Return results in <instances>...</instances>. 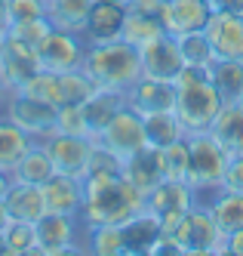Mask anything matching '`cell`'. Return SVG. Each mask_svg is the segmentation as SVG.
I'll return each instance as SVG.
<instances>
[{"mask_svg": "<svg viewBox=\"0 0 243 256\" xmlns=\"http://www.w3.org/2000/svg\"><path fill=\"white\" fill-rule=\"evenodd\" d=\"M210 133L228 154H243V105L237 99L222 102Z\"/></svg>", "mask_w": 243, "mask_h": 256, "instance_id": "obj_19", "label": "cell"}, {"mask_svg": "<svg viewBox=\"0 0 243 256\" xmlns=\"http://www.w3.org/2000/svg\"><path fill=\"white\" fill-rule=\"evenodd\" d=\"M37 71H40L37 50L25 40H18L15 34H6L3 44H0V80L15 93V90H22Z\"/></svg>", "mask_w": 243, "mask_h": 256, "instance_id": "obj_11", "label": "cell"}, {"mask_svg": "<svg viewBox=\"0 0 243 256\" xmlns=\"http://www.w3.org/2000/svg\"><path fill=\"white\" fill-rule=\"evenodd\" d=\"M194 204H197L194 188L188 182H179V179H160L157 186L145 194V210L160 219L163 232H176V226L182 222L185 213Z\"/></svg>", "mask_w": 243, "mask_h": 256, "instance_id": "obj_6", "label": "cell"}, {"mask_svg": "<svg viewBox=\"0 0 243 256\" xmlns=\"http://www.w3.org/2000/svg\"><path fill=\"white\" fill-rule=\"evenodd\" d=\"M6 207L12 219H22V222H37L46 213V198L40 186H31V182H15L6 192Z\"/></svg>", "mask_w": 243, "mask_h": 256, "instance_id": "obj_21", "label": "cell"}, {"mask_svg": "<svg viewBox=\"0 0 243 256\" xmlns=\"http://www.w3.org/2000/svg\"><path fill=\"white\" fill-rule=\"evenodd\" d=\"M9 12H12V25L15 22L43 19L46 16V0H9Z\"/></svg>", "mask_w": 243, "mask_h": 256, "instance_id": "obj_39", "label": "cell"}, {"mask_svg": "<svg viewBox=\"0 0 243 256\" xmlns=\"http://www.w3.org/2000/svg\"><path fill=\"white\" fill-rule=\"evenodd\" d=\"M49 31H52V22L43 16V19H31V22H15L9 34H15L18 40H25V44H31V46L37 50V46L43 44V38H46Z\"/></svg>", "mask_w": 243, "mask_h": 256, "instance_id": "obj_38", "label": "cell"}, {"mask_svg": "<svg viewBox=\"0 0 243 256\" xmlns=\"http://www.w3.org/2000/svg\"><path fill=\"white\" fill-rule=\"evenodd\" d=\"M0 256H6V241H3V234H0Z\"/></svg>", "mask_w": 243, "mask_h": 256, "instance_id": "obj_49", "label": "cell"}, {"mask_svg": "<svg viewBox=\"0 0 243 256\" xmlns=\"http://www.w3.org/2000/svg\"><path fill=\"white\" fill-rule=\"evenodd\" d=\"M99 145H105L108 152H114L120 160H126L129 154L142 152L148 145V136H145V120L139 112H133L129 105H123L120 112L114 114V120H111L105 130L99 133L96 139Z\"/></svg>", "mask_w": 243, "mask_h": 256, "instance_id": "obj_10", "label": "cell"}, {"mask_svg": "<svg viewBox=\"0 0 243 256\" xmlns=\"http://www.w3.org/2000/svg\"><path fill=\"white\" fill-rule=\"evenodd\" d=\"M163 253L185 256V250H182V244H179V238H176L173 232H160V238L154 241V247H151V253H148V256H163Z\"/></svg>", "mask_w": 243, "mask_h": 256, "instance_id": "obj_41", "label": "cell"}, {"mask_svg": "<svg viewBox=\"0 0 243 256\" xmlns=\"http://www.w3.org/2000/svg\"><path fill=\"white\" fill-rule=\"evenodd\" d=\"M123 16H126L123 4H114V0H96V6H92V12H89V22L83 28V40L86 44L117 40L120 28H123Z\"/></svg>", "mask_w": 243, "mask_h": 256, "instance_id": "obj_18", "label": "cell"}, {"mask_svg": "<svg viewBox=\"0 0 243 256\" xmlns=\"http://www.w3.org/2000/svg\"><path fill=\"white\" fill-rule=\"evenodd\" d=\"M126 10H133V12H145V16H157V19H160L163 0H126Z\"/></svg>", "mask_w": 243, "mask_h": 256, "instance_id": "obj_42", "label": "cell"}, {"mask_svg": "<svg viewBox=\"0 0 243 256\" xmlns=\"http://www.w3.org/2000/svg\"><path fill=\"white\" fill-rule=\"evenodd\" d=\"M52 176H55V167H52L49 152L43 148V142H34L22 154V160L12 167V179L15 182H31V186H43Z\"/></svg>", "mask_w": 243, "mask_h": 256, "instance_id": "obj_25", "label": "cell"}, {"mask_svg": "<svg viewBox=\"0 0 243 256\" xmlns=\"http://www.w3.org/2000/svg\"><path fill=\"white\" fill-rule=\"evenodd\" d=\"M213 10L219 12H234V16H243V0H210Z\"/></svg>", "mask_w": 243, "mask_h": 256, "instance_id": "obj_45", "label": "cell"}, {"mask_svg": "<svg viewBox=\"0 0 243 256\" xmlns=\"http://www.w3.org/2000/svg\"><path fill=\"white\" fill-rule=\"evenodd\" d=\"M176 40H179L185 65H191V68H210L216 62V52H213V44L207 38V31H191V34H182V38H176Z\"/></svg>", "mask_w": 243, "mask_h": 256, "instance_id": "obj_32", "label": "cell"}, {"mask_svg": "<svg viewBox=\"0 0 243 256\" xmlns=\"http://www.w3.org/2000/svg\"><path fill=\"white\" fill-rule=\"evenodd\" d=\"M237 102H240V105H243V90H240V96H237Z\"/></svg>", "mask_w": 243, "mask_h": 256, "instance_id": "obj_50", "label": "cell"}, {"mask_svg": "<svg viewBox=\"0 0 243 256\" xmlns=\"http://www.w3.org/2000/svg\"><path fill=\"white\" fill-rule=\"evenodd\" d=\"M99 84L92 80L83 68H74V71H65L62 74V105L71 102V105H83L86 99L96 96Z\"/></svg>", "mask_w": 243, "mask_h": 256, "instance_id": "obj_35", "label": "cell"}, {"mask_svg": "<svg viewBox=\"0 0 243 256\" xmlns=\"http://www.w3.org/2000/svg\"><path fill=\"white\" fill-rule=\"evenodd\" d=\"M222 93L213 86L207 68H191L185 65V71L176 80V114L185 126V136L191 133H210V126L222 108Z\"/></svg>", "mask_w": 243, "mask_h": 256, "instance_id": "obj_2", "label": "cell"}, {"mask_svg": "<svg viewBox=\"0 0 243 256\" xmlns=\"http://www.w3.org/2000/svg\"><path fill=\"white\" fill-rule=\"evenodd\" d=\"M203 31L213 44L216 59H243V16L213 10Z\"/></svg>", "mask_w": 243, "mask_h": 256, "instance_id": "obj_17", "label": "cell"}, {"mask_svg": "<svg viewBox=\"0 0 243 256\" xmlns=\"http://www.w3.org/2000/svg\"><path fill=\"white\" fill-rule=\"evenodd\" d=\"M126 105L142 118L157 112H176V84L142 74V80H136L126 90Z\"/></svg>", "mask_w": 243, "mask_h": 256, "instance_id": "obj_15", "label": "cell"}, {"mask_svg": "<svg viewBox=\"0 0 243 256\" xmlns=\"http://www.w3.org/2000/svg\"><path fill=\"white\" fill-rule=\"evenodd\" d=\"M9 222H12V216H9V207H6V198H0V234L6 232Z\"/></svg>", "mask_w": 243, "mask_h": 256, "instance_id": "obj_46", "label": "cell"}, {"mask_svg": "<svg viewBox=\"0 0 243 256\" xmlns=\"http://www.w3.org/2000/svg\"><path fill=\"white\" fill-rule=\"evenodd\" d=\"M43 148L52 158L55 173H68V176H80L89 167L92 148H96V139L89 136H68V133H52L43 139Z\"/></svg>", "mask_w": 243, "mask_h": 256, "instance_id": "obj_12", "label": "cell"}, {"mask_svg": "<svg viewBox=\"0 0 243 256\" xmlns=\"http://www.w3.org/2000/svg\"><path fill=\"white\" fill-rule=\"evenodd\" d=\"M225 253H231V256H243V228L225 234Z\"/></svg>", "mask_w": 243, "mask_h": 256, "instance_id": "obj_43", "label": "cell"}, {"mask_svg": "<svg viewBox=\"0 0 243 256\" xmlns=\"http://www.w3.org/2000/svg\"><path fill=\"white\" fill-rule=\"evenodd\" d=\"M83 56H86V40H83V34L62 31V28H52L46 38H43V44L37 46L40 68L55 71V74H65V71L83 68Z\"/></svg>", "mask_w": 243, "mask_h": 256, "instance_id": "obj_9", "label": "cell"}, {"mask_svg": "<svg viewBox=\"0 0 243 256\" xmlns=\"http://www.w3.org/2000/svg\"><path fill=\"white\" fill-rule=\"evenodd\" d=\"M92 6L96 0H46V19L52 22V28L83 34Z\"/></svg>", "mask_w": 243, "mask_h": 256, "instance_id": "obj_23", "label": "cell"}, {"mask_svg": "<svg viewBox=\"0 0 243 256\" xmlns=\"http://www.w3.org/2000/svg\"><path fill=\"white\" fill-rule=\"evenodd\" d=\"M55 112L59 108L49 105V102H40V99H34V96H25V93H15L9 96L6 102V118L18 126V130H25L34 142H43L46 136L55 133Z\"/></svg>", "mask_w": 243, "mask_h": 256, "instance_id": "obj_8", "label": "cell"}, {"mask_svg": "<svg viewBox=\"0 0 243 256\" xmlns=\"http://www.w3.org/2000/svg\"><path fill=\"white\" fill-rule=\"evenodd\" d=\"M145 136H148V145L154 148H166L179 139H185V126L179 120L176 112H157V114H145Z\"/></svg>", "mask_w": 243, "mask_h": 256, "instance_id": "obj_30", "label": "cell"}, {"mask_svg": "<svg viewBox=\"0 0 243 256\" xmlns=\"http://www.w3.org/2000/svg\"><path fill=\"white\" fill-rule=\"evenodd\" d=\"M86 200L80 210L83 226H126L145 210V192H139L126 176L114 179H83Z\"/></svg>", "mask_w": 243, "mask_h": 256, "instance_id": "obj_1", "label": "cell"}, {"mask_svg": "<svg viewBox=\"0 0 243 256\" xmlns=\"http://www.w3.org/2000/svg\"><path fill=\"white\" fill-rule=\"evenodd\" d=\"M12 31V12H9V0H0V38H6Z\"/></svg>", "mask_w": 243, "mask_h": 256, "instance_id": "obj_44", "label": "cell"}, {"mask_svg": "<svg viewBox=\"0 0 243 256\" xmlns=\"http://www.w3.org/2000/svg\"><path fill=\"white\" fill-rule=\"evenodd\" d=\"M207 74L213 80V86L222 93V99H237L243 90V59H216Z\"/></svg>", "mask_w": 243, "mask_h": 256, "instance_id": "obj_31", "label": "cell"}, {"mask_svg": "<svg viewBox=\"0 0 243 256\" xmlns=\"http://www.w3.org/2000/svg\"><path fill=\"white\" fill-rule=\"evenodd\" d=\"M9 186H12V173L9 170H0V198H6Z\"/></svg>", "mask_w": 243, "mask_h": 256, "instance_id": "obj_47", "label": "cell"}, {"mask_svg": "<svg viewBox=\"0 0 243 256\" xmlns=\"http://www.w3.org/2000/svg\"><path fill=\"white\" fill-rule=\"evenodd\" d=\"M3 241H6V256H34L37 253V226L12 219L3 232Z\"/></svg>", "mask_w": 243, "mask_h": 256, "instance_id": "obj_33", "label": "cell"}, {"mask_svg": "<svg viewBox=\"0 0 243 256\" xmlns=\"http://www.w3.org/2000/svg\"><path fill=\"white\" fill-rule=\"evenodd\" d=\"M43 198H46V213H62V216H74L80 219L83 200H86V188L80 176H68V173H55L52 179L43 182Z\"/></svg>", "mask_w": 243, "mask_h": 256, "instance_id": "obj_16", "label": "cell"}, {"mask_svg": "<svg viewBox=\"0 0 243 256\" xmlns=\"http://www.w3.org/2000/svg\"><path fill=\"white\" fill-rule=\"evenodd\" d=\"M179 238V244L185 250V256H216V253H225V232L216 226V219L207 207L194 204L185 219L176 226L173 232Z\"/></svg>", "mask_w": 243, "mask_h": 256, "instance_id": "obj_5", "label": "cell"}, {"mask_svg": "<svg viewBox=\"0 0 243 256\" xmlns=\"http://www.w3.org/2000/svg\"><path fill=\"white\" fill-rule=\"evenodd\" d=\"M210 16H213L210 0H163L160 22L166 34L182 38V34H191V31H203Z\"/></svg>", "mask_w": 243, "mask_h": 256, "instance_id": "obj_14", "label": "cell"}, {"mask_svg": "<svg viewBox=\"0 0 243 256\" xmlns=\"http://www.w3.org/2000/svg\"><path fill=\"white\" fill-rule=\"evenodd\" d=\"M83 250L92 256H126L123 226H83Z\"/></svg>", "mask_w": 243, "mask_h": 256, "instance_id": "obj_26", "label": "cell"}, {"mask_svg": "<svg viewBox=\"0 0 243 256\" xmlns=\"http://www.w3.org/2000/svg\"><path fill=\"white\" fill-rule=\"evenodd\" d=\"M9 96H12V90H9L3 80H0V114L6 112V102H9Z\"/></svg>", "mask_w": 243, "mask_h": 256, "instance_id": "obj_48", "label": "cell"}, {"mask_svg": "<svg viewBox=\"0 0 243 256\" xmlns=\"http://www.w3.org/2000/svg\"><path fill=\"white\" fill-rule=\"evenodd\" d=\"M207 210L213 213L216 226L225 232V234L243 228V194H240V192H225V188H222V192L210 200V204H207Z\"/></svg>", "mask_w": 243, "mask_h": 256, "instance_id": "obj_29", "label": "cell"}, {"mask_svg": "<svg viewBox=\"0 0 243 256\" xmlns=\"http://www.w3.org/2000/svg\"><path fill=\"white\" fill-rule=\"evenodd\" d=\"M163 226H160V219L154 213H148L142 210L136 219H129V222L123 226V241H126V256H148L154 247V241L160 238Z\"/></svg>", "mask_w": 243, "mask_h": 256, "instance_id": "obj_24", "label": "cell"}, {"mask_svg": "<svg viewBox=\"0 0 243 256\" xmlns=\"http://www.w3.org/2000/svg\"><path fill=\"white\" fill-rule=\"evenodd\" d=\"M18 93H25V96H34V99H40V102H49L59 108L62 105V74H55V71H46L40 68L37 74L18 90Z\"/></svg>", "mask_w": 243, "mask_h": 256, "instance_id": "obj_34", "label": "cell"}, {"mask_svg": "<svg viewBox=\"0 0 243 256\" xmlns=\"http://www.w3.org/2000/svg\"><path fill=\"white\" fill-rule=\"evenodd\" d=\"M188 139V154H191V167H188V186L194 188V200L200 207H207L210 200L222 192V176L228 167V152L213 139V133H191Z\"/></svg>", "mask_w": 243, "mask_h": 256, "instance_id": "obj_4", "label": "cell"}, {"mask_svg": "<svg viewBox=\"0 0 243 256\" xmlns=\"http://www.w3.org/2000/svg\"><path fill=\"white\" fill-rule=\"evenodd\" d=\"M31 145H34V139L25 130H18L6 114H0V170L12 173V167L22 160V154Z\"/></svg>", "mask_w": 243, "mask_h": 256, "instance_id": "obj_27", "label": "cell"}, {"mask_svg": "<svg viewBox=\"0 0 243 256\" xmlns=\"http://www.w3.org/2000/svg\"><path fill=\"white\" fill-rule=\"evenodd\" d=\"M222 188L225 192H240L243 194V154H231L225 176H222Z\"/></svg>", "mask_w": 243, "mask_h": 256, "instance_id": "obj_40", "label": "cell"}, {"mask_svg": "<svg viewBox=\"0 0 243 256\" xmlns=\"http://www.w3.org/2000/svg\"><path fill=\"white\" fill-rule=\"evenodd\" d=\"M55 133H68V136H89V124H86V114H83V105H59L55 112Z\"/></svg>", "mask_w": 243, "mask_h": 256, "instance_id": "obj_37", "label": "cell"}, {"mask_svg": "<svg viewBox=\"0 0 243 256\" xmlns=\"http://www.w3.org/2000/svg\"><path fill=\"white\" fill-rule=\"evenodd\" d=\"M123 176L133 182V186L139 192H151L157 182L163 179V164H160V148H154V145H145L142 152L129 154L123 160Z\"/></svg>", "mask_w": 243, "mask_h": 256, "instance_id": "obj_20", "label": "cell"}, {"mask_svg": "<svg viewBox=\"0 0 243 256\" xmlns=\"http://www.w3.org/2000/svg\"><path fill=\"white\" fill-rule=\"evenodd\" d=\"M126 105V96L117 93V90H96V96L83 102V114H86V124H89V133L92 139H99V133L114 120V114Z\"/></svg>", "mask_w": 243, "mask_h": 256, "instance_id": "obj_22", "label": "cell"}, {"mask_svg": "<svg viewBox=\"0 0 243 256\" xmlns=\"http://www.w3.org/2000/svg\"><path fill=\"white\" fill-rule=\"evenodd\" d=\"M142 56V74L145 78H157V80H170L176 84L179 74L185 71V59H182V50H179V40L173 34H160L157 40H151L148 46L139 50Z\"/></svg>", "mask_w": 243, "mask_h": 256, "instance_id": "obj_13", "label": "cell"}, {"mask_svg": "<svg viewBox=\"0 0 243 256\" xmlns=\"http://www.w3.org/2000/svg\"><path fill=\"white\" fill-rule=\"evenodd\" d=\"M163 34V22L157 19V16H145V12H133L126 10L123 16V28H120V40H126L129 46H148L151 40H157Z\"/></svg>", "mask_w": 243, "mask_h": 256, "instance_id": "obj_28", "label": "cell"}, {"mask_svg": "<svg viewBox=\"0 0 243 256\" xmlns=\"http://www.w3.org/2000/svg\"><path fill=\"white\" fill-rule=\"evenodd\" d=\"M83 71L96 80L102 90H117L126 96V90L142 80V56L126 40H108V44H86Z\"/></svg>", "mask_w": 243, "mask_h": 256, "instance_id": "obj_3", "label": "cell"}, {"mask_svg": "<svg viewBox=\"0 0 243 256\" xmlns=\"http://www.w3.org/2000/svg\"><path fill=\"white\" fill-rule=\"evenodd\" d=\"M37 256H65V253H86L80 244L83 222L62 213H43L37 219Z\"/></svg>", "mask_w": 243, "mask_h": 256, "instance_id": "obj_7", "label": "cell"}, {"mask_svg": "<svg viewBox=\"0 0 243 256\" xmlns=\"http://www.w3.org/2000/svg\"><path fill=\"white\" fill-rule=\"evenodd\" d=\"M0 44H3V38H0Z\"/></svg>", "mask_w": 243, "mask_h": 256, "instance_id": "obj_52", "label": "cell"}, {"mask_svg": "<svg viewBox=\"0 0 243 256\" xmlns=\"http://www.w3.org/2000/svg\"><path fill=\"white\" fill-rule=\"evenodd\" d=\"M114 4H123V6H126V0H114Z\"/></svg>", "mask_w": 243, "mask_h": 256, "instance_id": "obj_51", "label": "cell"}, {"mask_svg": "<svg viewBox=\"0 0 243 256\" xmlns=\"http://www.w3.org/2000/svg\"><path fill=\"white\" fill-rule=\"evenodd\" d=\"M160 164H163V179L188 182V167H191L188 139H179L173 145H166V148H160Z\"/></svg>", "mask_w": 243, "mask_h": 256, "instance_id": "obj_36", "label": "cell"}]
</instances>
